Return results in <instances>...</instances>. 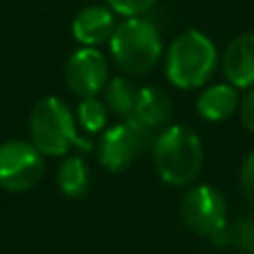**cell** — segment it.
<instances>
[{
	"label": "cell",
	"mask_w": 254,
	"mask_h": 254,
	"mask_svg": "<svg viewBox=\"0 0 254 254\" xmlns=\"http://www.w3.org/2000/svg\"><path fill=\"white\" fill-rule=\"evenodd\" d=\"M116 13L103 4H89L80 9L71 20V34L83 47H98L103 43H110L112 34L116 29Z\"/></svg>",
	"instance_id": "obj_9"
},
{
	"label": "cell",
	"mask_w": 254,
	"mask_h": 254,
	"mask_svg": "<svg viewBox=\"0 0 254 254\" xmlns=\"http://www.w3.org/2000/svg\"><path fill=\"white\" fill-rule=\"evenodd\" d=\"M241 96L239 89L230 83H216L205 87L196 98V112L207 123H221L228 121L234 112H239Z\"/></svg>",
	"instance_id": "obj_11"
},
{
	"label": "cell",
	"mask_w": 254,
	"mask_h": 254,
	"mask_svg": "<svg viewBox=\"0 0 254 254\" xmlns=\"http://www.w3.org/2000/svg\"><path fill=\"white\" fill-rule=\"evenodd\" d=\"M221 65L230 85L237 89L254 87V31L237 36L228 45Z\"/></svg>",
	"instance_id": "obj_10"
},
{
	"label": "cell",
	"mask_w": 254,
	"mask_h": 254,
	"mask_svg": "<svg viewBox=\"0 0 254 254\" xmlns=\"http://www.w3.org/2000/svg\"><path fill=\"white\" fill-rule=\"evenodd\" d=\"M138 89L140 87H136L125 76H112L107 80L105 89H103V103L107 105V110L112 114L131 119L136 107V98H138Z\"/></svg>",
	"instance_id": "obj_14"
},
{
	"label": "cell",
	"mask_w": 254,
	"mask_h": 254,
	"mask_svg": "<svg viewBox=\"0 0 254 254\" xmlns=\"http://www.w3.org/2000/svg\"><path fill=\"white\" fill-rule=\"evenodd\" d=\"M232 241L246 254H254V216L252 214L237 223L234 234H232Z\"/></svg>",
	"instance_id": "obj_17"
},
{
	"label": "cell",
	"mask_w": 254,
	"mask_h": 254,
	"mask_svg": "<svg viewBox=\"0 0 254 254\" xmlns=\"http://www.w3.org/2000/svg\"><path fill=\"white\" fill-rule=\"evenodd\" d=\"M65 80L69 89L80 98H92L103 94L110 80L107 58L96 47H80L67 58Z\"/></svg>",
	"instance_id": "obj_8"
},
{
	"label": "cell",
	"mask_w": 254,
	"mask_h": 254,
	"mask_svg": "<svg viewBox=\"0 0 254 254\" xmlns=\"http://www.w3.org/2000/svg\"><path fill=\"white\" fill-rule=\"evenodd\" d=\"M241 190L248 201L254 205V149L248 154L246 163L241 167Z\"/></svg>",
	"instance_id": "obj_18"
},
{
	"label": "cell",
	"mask_w": 254,
	"mask_h": 254,
	"mask_svg": "<svg viewBox=\"0 0 254 254\" xmlns=\"http://www.w3.org/2000/svg\"><path fill=\"white\" fill-rule=\"evenodd\" d=\"M152 158L158 179L170 188H188L203 170V143L185 125H167L152 140Z\"/></svg>",
	"instance_id": "obj_1"
},
{
	"label": "cell",
	"mask_w": 254,
	"mask_h": 254,
	"mask_svg": "<svg viewBox=\"0 0 254 254\" xmlns=\"http://www.w3.org/2000/svg\"><path fill=\"white\" fill-rule=\"evenodd\" d=\"M154 4H156V0H107V7L123 18L143 16Z\"/></svg>",
	"instance_id": "obj_16"
},
{
	"label": "cell",
	"mask_w": 254,
	"mask_h": 254,
	"mask_svg": "<svg viewBox=\"0 0 254 254\" xmlns=\"http://www.w3.org/2000/svg\"><path fill=\"white\" fill-rule=\"evenodd\" d=\"M76 116L63 98L47 96L29 114V136L43 156H65L71 149L92 152V143L78 134Z\"/></svg>",
	"instance_id": "obj_2"
},
{
	"label": "cell",
	"mask_w": 254,
	"mask_h": 254,
	"mask_svg": "<svg viewBox=\"0 0 254 254\" xmlns=\"http://www.w3.org/2000/svg\"><path fill=\"white\" fill-rule=\"evenodd\" d=\"M172 114H174V105H172V98L163 92L161 87H140L138 89V98H136V107H134V116L140 125L149 127V129H156L170 123Z\"/></svg>",
	"instance_id": "obj_12"
},
{
	"label": "cell",
	"mask_w": 254,
	"mask_h": 254,
	"mask_svg": "<svg viewBox=\"0 0 254 254\" xmlns=\"http://www.w3.org/2000/svg\"><path fill=\"white\" fill-rule=\"evenodd\" d=\"M45 176V156L31 140L9 138L0 143V188L29 192Z\"/></svg>",
	"instance_id": "obj_6"
},
{
	"label": "cell",
	"mask_w": 254,
	"mask_h": 254,
	"mask_svg": "<svg viewBox=\"0 0 254 254\" xmlns=\"http://www.w3.org/2000/svg\"><path fill=\"white\" fill-rule=\"evenodd\" d=\"M152 129L140 125L136 119H125L103 131L98 143V161L110 172H123L140 156L147 145H152Z\"/></svg>",
	"instance_id": "obj_7"
},
{
	"label": "cell",
	"mask_w": 254,
	"mask_h": 254,
	"mask_svg": "<svg viewBox=\"0 0 254 254\" xmlns=\"http://www.w3.org/2000/svg\"><path fill=\"white\" fill-rule=\"evenodd\" d=\"M76 121H78V125L83 127L85 131L98 134V131H103V127L107 125V121H110V110H107L105 103L96 96L83 98L78 110H76Z\"/></svg>",
	"instance_id": "obj_15"
},
{
	"label": "cell",
	"mask_w": 254,
	"mask_h": 254,
	"mask_svg": "<svg viewBox=\"0 0 254 254\" xmlns=\"http://www.w3.org/2000/svg\"><path fill=\"white\" fill-rule=\"evenodd\" d=\"M239 114H241V123L248 131L254 134V87L246 96L241 98V105H239Z\"/></svg>",
	"instance_id": "obj_19"
},
{
	"label": "cell",
	"mask_w": 254,
	"mask_h": 254,
	"mask_svg": "<svg viewBox=\"0 0 254 254\" xmlns=\"http://www.w3.org/2000/svg\"><path fill=\"white\" fill-rule=\"evenodd\" d=\"M56 183L69 198H83L92 188V172L80 156H67L56 170Z\"/></svg>",
	"instance_id": "obj_13"
},
{
	"label": "cell",
	"mask_w": 254,
	"mask_h": 254,
	"mask_svg": "<svg viewBox=\"0 0 254 254\" xmlns=\"http://www.w3.org/2000/svg\"><path fill=\"white\" fill-rule=\"evenodd\" d=\"M219 52L210 36L198 29L179 34L165 54V74L176 89H198L212 78Z\"/></svg>",
	"instance_id": "obj_3"
},
{
	"label": "cell",
	"mask_w": 254,
	"mask_h": 254,
	"mask_svg": "<svg viewBox=\"0 0 254 254\" xmlns=\"http://www.w3.org/2000/svg\"><path fill=\"white\" fill-rule=\"evenodd\" d=\"M181 219L194 234L216 241L228 232L225 196L212 185H192L181 198Z\"/></svg>",
	"instance_id": "obj_5"
},
{
	"label": "cell",
	"mask_w": 254,
	"mask_h": 254,
	"mask_svg": "<svg viewBox=\"0 0 254 254\" xmlns=\"http://www.w3.org/2000/svg\"><path fill=\"white\" fill-rule=\"evenodd\" d=\"M110 54L123 74H147L163 56L161 31L143 16L125 18L116 25L110 38Z\"/></svg>",
	"instance_id": "obj_4"
}]
</instances>
